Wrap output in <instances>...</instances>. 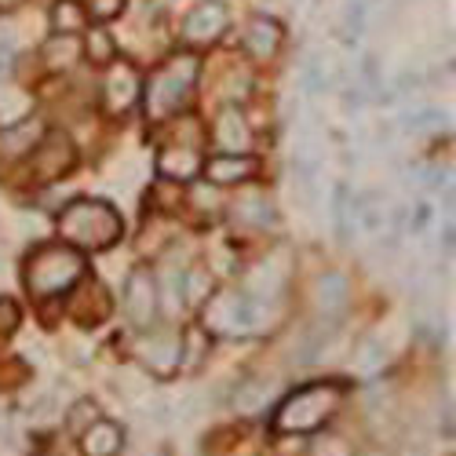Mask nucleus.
<instances>
[{"instance_id":"nucleus-1","label":"nucleus","mask_w":456,"mask_h":456,"mask_svg":"<svg viewBox=\"0 0 456 456\" xmlns=\"http://www.w3.org/2000/svg\"><path fill=\"white\" fill-rule=\"evenodd\" d=\"M121 231L125 226H121L118 208L106 201H92V198L66 205L59 216V234L77 248H110L121 238Z\"/></svg>"},{"instance_id":"nucleus-2","label":"nucleus","mask_w":456,"mask_h":456,"mask_svg":"<svg viewBox=\"0 0 456 456\" xmlns=\"http://www.w3.org/2000/svg\"><path fill=\"white\" fill-rule=\"evenodd\" d=\"M85 274V259L69 245H45L26 263V285L33 296H59Z\"/></svg>"},{"instance_id":"nucleus-3","label":"nucleus","mask_w":456,"mask_h":456,"mask_svg":"<svg viewBox=\"0 0 456 456\" xmlns=\"http://www.w3.org/2000/svg\"><path fill=\"white\" fill-rule=\"evenodd\" d=\"M198 69H201V62L194 55L168 59L154 73V77H150V85H146V113H150V118L161 121V118H168V113H175L186 102L190 88H194Z\"/></svg>"},{"instance_id":"nucleus-4","label":"nucleus","mask_w":456,"mask_h":456,"mask_svg":"<svg viewBox=\"0 0 456 456\" xmlns=\"http://www.w3.org/2000/svg\"><path fill=\"white\" fill-rule=\"evenodd\" d=\"M339 405V391L336 387H325V384H314V387H303L296 395L285 398V405L278 409V431L285 435H303V431H314L322 428L329 416L336 412Z\"/></svg>"},{"instance_id":"nucleus-5","label":"nucleus","mask_w":456,"mask_h":456,"mask_svg":"<svg viewBox=\"0 0 456 456\" xmlns=\"http://www.w3.org/2000/svg\"><path fill=\"white\" fill-rule=\"evenodd\" d=\"M205 322L212 332H226V336L252 332L259 325V303H252L248 296H238V292H223V296H216V303H208Z\"/></svg>"},{"instance_id":"nucleus-6","label":"nucleus","mask_w":456,"mask_h":456,"mask_svg":"<svg viewBox=\"0 0 456 456\" xmlns=\"http://www.w3.org/2000/svg\"><path fill=\"white\" fill-rule=\"evenodd\" d=\"M231 12H226L223 0H201V4L190 8V15L183 19V41L186 45H212L223 37Z\"/></svg>"},{"instance_id":"nucleus-7","label":"nucleus","mask_w":456,"mask_h":456,"mask_svg":"<svg viewBox=\"0 0 456 456\" xmlns=\"http://www.w3.org/2000/svg\"><path fill=\"white\" fill-rule=\"evenodd\" d=\"M73 161H77V150H73L69 135H62V132H48V135H41V142H37L33 175H37V179H45V183H52V179L66 175V172L73 168Z\"/></svg>"},{"instance_id":"nucleus-8","label":"nucleus","mask_w":456,"mask_h":456,"mask_svg":"<svg viewBox=\"0 0 456 456\" xmlns=\"http://www.w3.org/2000/svg\"><path fill=\"white\" fill-rule=\"evenodd\" d=\"M125 314L135 329H150L158 318V281L150 271H132L125 281Z\"/></svg>"},{"instance_id":"nucleus-9","label":"nucleus","mask_w":456,"mask_h":456,"mask_svg":"<svg viewBox=\"0 0 456 456\" xmlns=\"http://www.w3.org/2000/svg\"><path fill=\"white\" fill-rule=\"evenodd\" d=\"M139 73L128 66V62H121V66H113L110 73H106V88H102V99H106V110L110 113H128L132 110V102L139 99Z\"/></svg>"},{"instance_id":"nucleus-10","label":"nucleus","mask_w":456,"mask_h":456,"mask_svg":"<svg viewBox=\"0 0 456 456\" xmlns=\"http://www.w3.org/2000/svg\"><path fill=\"white\" fill-rule=\"evenodd\" d=\"M41 135H45V125L37 121V118H26L19 125H8L4 132H0V158H4V161L26 158L29 150L41 142Z\"/></svg>"},{"instance_id":"nucleus-11","label":"nucleus","mask_w":456,"mask_h":456,"mask_svg":"<svg viewBox=\"0 0 456 456\" xmlns=\"http://www.w3.org/2000/svg\"><path fill=\"white\" fill-rule=\"evenodd\" d=\"M135 351H139V358L146 365H154L158 372H168L179 362V336H172V332H150V336L139 339Z\"/></svg>"},{"instance_id":"nucleus-12","label":"nucleus","mask_w":456,"mask_h":456,"mask_svg":"<svg viewBox=\"0 0 456 456\" xmlns=\"http://www.w3.org/2000/svg\"><path fill=\"white\" fill-rule=\"evenodd\" d=\"M278 48H281V26L267 15H256L245 29V52L252 59H271Z\"/></svg>"},{"instance_id":"nucleus-13","label":"nucleus","mask_w":456,"mask_h":456,"mask_svg":"<svg viewBox=\"0 0 456 456\" xmlns=\"http://www.w3.org/2000/svg\"><path fill=\"white\" fill-rule=\"evenodd\" d=\"M248 139H252V132H248L245 118L234 106H226L219 113V121H216V142L226 150V154H241V150L248 146Z\"/></svg>"},{"instance_id":"nucleus-14","label":"nucleus","mask_w":456,"mask_h":456,"mask_svg":"<svg viewBox=\"0 0 456 456\" xmlns=\"http://www.w3.org/2000/svg\"><path fill=\"white\" fill-rule=\"evenodd\" d=\"M158 172L165 179H194L201 172V158L194 146H168L158 158Z\"/></svg>"},{"instance_id":"nucleus-15","label":"nucleus","mask_w":456,"mask_h":456,"mask_svg":"<svg viewBox=\"0 0 456 456\" xmlns=\"http://www.w3.org/2000/svg\"><path fill=\"white\" fill-rule=\"evenodd\" d=\"M205 175L216 186H231V183H241V179L256 175V161L245 158V154H223V158H212L205 165Z\"/></svg>"},{"instance_id":"nucleus-16","label":"nucleus","mask_w":456,"mask_h":456,"mask_svg":"<svg viewBox=\"0 0 456 456\" xmlns=\"http://www.w3.org/2000/svg\"><path fill=\"white\" fill-rule=\"evenodd\" d=\"M121 431L113 428V424H106V420H99V424H88L85 431H81V449H85V456H113L121 449Z\"/></svg>"},{"instance_id":"nucleus-17","label":"nucleus","mask_w":456,"mask_h":456,"mask_svg":"<svg viewBox=\"0 0 456 456\" xmlns=\"http://www.w3.org/2000/svg\"><path fill=\"white\" fill-rule=\"evenodd\" d=\"M45 59H48V66H55V69H62V66H73L81 59V41L73 33H59V37H52V41L45 45Z\"/></svg>"},{"instance_id":"nucleus-18","label":"nucleus","mask_w":456,"mask_h":456,"mask_svg":"<svg viewBox=\"0 0 456 456\" xmlns=\"http://www.w3.org/2000/svg\"><path fill=\"white\" fill-rule=\"evenodd\" d=\"M318 299H322V311H329V314L344 311V303H347V278L344 274H325L318 281Z\"/></svg>"},{"instance_id":"nucleus-19","label":"nucleus","mask_w":456,"mask_h":456,"mask_svg":"<svg viewBox=\"0 0 456 456\" xmlns=\"http://www.w3.org/2000/svg\"><path fill=\"white\" fill-rule=\"evenodd\" d=\"M85 22H88V15H85V8L77 4V0H59V4L52 8V26L59 33H77V29H85Z\"/></svg>"},{"instance_id":"nucleus-20","label":"nucleus","mask_w":456,"mask_h":456,"mask_svg":"<svg viewBox=\"0 0 456 456\" xmlns=\"http://www.w3.org/2000/svg\"><path fill=\"white\" fill-rule=\"evenodd\" d=\"M274 391H271V379H248V384H241V391L234 395V405L241 409V412H256V409H263L267 405V398H271Z\"/></svg>"},{"instance_id":"nucleus-21","label":"nucleus","mask_w":456,"mask_h":456,"mask_svg":"<svg viewBox=\"0 0 456 456\" xmlns=\"http://www.w3.org/2000/svg\"><path fill=\"white\" fill-rule=\"evenodd\" d=\"M205 354H208V332L190 329V332L179 339V362H183L186 369H198V365L205 362Z\"/></svg>"},{"instance_id":"nucleus-22","label":"nucleus","mask_w":456,"mask_h":456,"mask_svg":"<svg viewBox=\"0 0 456 456\" xmlns=\"http://www.w3.org/2000/svg\"><path fill=\"white\" fill-rule=\"evenodd\" d=\"M208 289H212V278H208L205 271H190V274L183 278V299L194 303V307H201V299L208 296Z\"/></svg>"},{"instance_id":"nucleus-23","label":"nucleus","mask_w":456,"mask_h":456,"mask_svg":"<svg viewBox=\"0 0 456 456\" xmlns=\"http://www.w3.org/2000/svg\"><path fill=\"white\" fill-rule=\"evenodd\" d=\"M113 52H118V45H113V37L106 33V29H92L88 33V55H92V62H110L113 59Z\"/></svg>"},{"instance_id":"nucleus-24","label":"nucleus","mask_w":456,"mask_h":456,"mask_svg":"<svg viewBox=\"0 0 456 456\" xmlns=\"http://www.w3.org/2000/svg\"><path fill=\"white\" fill-rule=\"evenodd\" d=\"M238 216H241V219H252V223H259V226L274 223V208H271L267 201H259V198L241 201V205H238Z\"/></svg>"},{"instance_id":"nucleus-25","label":"nucleus","mask_w":456,"mask_h":456,"mask_svg":"<svg viewBox=\"0 0 456 456\" xmlns=\"http://www.w3.org/2000/svg\"><path fill=\"white\" fill-rule=\"evenodd\" d=\"M95 416H99V405H95L92 398H85V402H77V405L69 409V428L81 435L88 424H95Z\"/></svg>"},{"instance_id":"nucleus-26","label":"nucleus","mask_w":456,"mask_h":456,"mask_svg":"<svg viewBox=\"0 0 456 456\" xmlns=\"http://www.w3.org/2000/svg\"><path fill=\"white\" fill-rule=\"evenodd\" d=\"M384 344L379 339H365L362 344V351H358V362H362V372H376L379 365H384Z\"/></svg>"},{"instance_id":"nucleus-27","label":"nucleus","mask_w":456,"mask_h":456,"mask_svg":"<svg viewBox=\"0 0 456 456\" xmlns=\"http://www.w3.org/2000/svg\"><path fill=\"white\" fill-rule=\"evenodd\" d=\"M311 456H351V449L344 438H325V442L311 445Z\"/></svg>"},{"instance_id":"nucleus-28","label":"nucleus","mask_w":456,"mask_h":456,"mask_svg":"<svg viewBox=\"0 0 456 456\" xmlns=\"http://www.w3.org/2000/svg\"><path fill=\"white\" fill-rule=\"evenodd\" d=\"M19 329V307L12 299H0V332H15Z\"/></svg>"},{"instance_id":"nucleus-29","label":"nucleus","mask_w":456,"mask_h":456,"mask_svg":"<svg viewBox=\"0 0 456 456\" xmlns=\"http://www.w3.org/2000/svg\"><path fill=\"white\" fill-rule=\"evenodd\" d=\"M121 8H125V0H92L95 19H113V15H121Z\"/></svg>"},{"instance_id":"nucleus-30","label":"nucleus","mask_w":456,"mask_h":456,"mask_svg":"<svg viewBox=\"0 0 456 456\" xmlns=\"http://www.w3.org/2000/svg\"><path fill=\"white\" fill-rule=\"evenodd\" d=\"M412 132H420V128H428V125H438V113L435 110H424V113H416V118H409L405 121Z\"/></svg>"},{"instance_id":"nucleus-31","label":"nucleus","mask_w":456,"mask_h":456,"mask_svg":"<svg viewBox=\"0 0 456 456\" xmlns=\"http://www.w3.org/2000/svg\"><path fill=\"white\" fill-rule=\"evenodd\" d=\"M362 22H365V4H362V0H354V4L347 8V26L358 33V29H362Z\"/></svg>"},{"instance_id":"nucleus-32","label":"nucleus","mask_w":456,"mask_h":456,"mask_svg":"<svg viewBox=\"0 0 456 456\" xmlns=\"http://www.w3.org/2000/svg\"><path fill=\"white\" fill-rule=\"evenodd\" d=\"M307 85H311V92H318V88H322V66H318V59H311V62H307Z\"/></svg>"},{"instance_id":"nucleus-33","label":"nucleus","mask_w":456,"mask_h":456,"mask_svg":"<svg viewBox=\"0 0 456 456\" xmlns=\"http://www.w3.org/2000/svg\"><path fill=\"white\" fill-rule=\"evenodd\" d=\"M22 376H26V369H22V365H12L8 372H4V369H0V384H19V379H22Z\"/></svg>"},{"instance_id":"nucleus-34","label":"nucleus","mask_w":456,"mask_h":456,"mask_svg":"<svg viewBox=\"0 0 456 456\" xmlns=\"http://www.w3.org/2000/svg\"><path fill=\"white\" fill-rule=\"evenodd\" d=\"M22 0H0V12H19Z\"/></svg>"},{"instance_id":"nucleus-35","label":"nucleus","mask_w":456,"mask_h":456,"mask_svg":"<svg viewBox=\"0 0 456 456\" xmlns=\"http://www.w3.org/2000/svg\"><path fill=\"white\" fill-rule=\"evenodd\" d=\"M362 456H384V452H362Z\"/></svg>"}]
</instances>
